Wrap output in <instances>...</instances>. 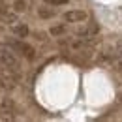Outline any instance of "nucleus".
Segmentation results:
<instances>
[{
  "mask_svg": "<svg viewBox=\"0 0 122 122\" xmlns=\"http://www.w3.org/2000/svg\"><path fill=\"white\" fill-rule=\"evenodd\" d=\"M0 83L6 88H13L19 83V70H11V68H2L0 73Z\"/></svg>",
  "mask_w": 122,
  "mask_h": 122,
  "instance_id": "nucleus-2",
  "label": "nucleus"
},
{
  "mask_svg": "<svg viewBox=\"0 0 122 122\" xmlns=\"http://www.w3.org/2000/svg\"><path fill=\"white\" fill-rule=\"evenodd\" d=\"M8 47H10L11 51H17L19 55H23V56H25V58H28V60H32V58H34V49H32L28 43L21 41V40H13V41H10V43H8Z\"/></svg>",
  "mask_w": 122,
  "mask_h": 122,
  "instance_id": "nucleus-3",
  "label": "nucleus"
},
{
  "mask_svg": "<svg viewBox=\"0 0 122 122\" xmlns=\"http://www.w3.org/2000/svg\"><path fill=\"white\" fill-rule=\"evenodd\" d=\"M38 15L43 17V19H51V17H55V10L53 8H40L38 10Z\"/></svg>",
  "mask_w": 122,
  "mask_h": 122,
  "instance_id": "nucleus-7",
  "label": "nucleus"
},
{
  "mask_svg": "<svg viewBox=\"0 0 122 122\" xmlns=\"http://www.w3.org/2000/svg\"><path fill=\"white\" fill-rule=\"evenodd\" d=\"M13 34L25 38V36L28 34V26H26V25H15V26H13Z\"/></svg>",
  "mask_w": 122,
  "mask_h": 122,
  "instance_id": "nucleus-8",
  "label": "nucleus"
},
{
  "mask_svg": "<svg viewBox=\"0 0 122 122\" xmlns=\"http://www.w3.org/2000/svg\"><path fill=\"white\" fill-rule=\"evenodd\" d=\"M0 68H11L19 70V60L13 55V51L8 45H0Z\"/></svg>",
  "mask_w": 122,
  "mask_h": 122,
  "instance_id": "nucleus-1",
  "label": "nucleus"
},
{
  "mask_svg": "<svg viewBox=\"0 0 122 122\" xmlns=\"http://www.w3.org/2000/svg\"><path fill=\"white\" fill-rule=\"evenodd\" d=\"M0 21H2V23H8V25H13V23H17V13L0 11Z\"/></svg>",
  "mask_w": 122,
  "mask_h": 122,
  "instance_id": "nucleus-5",
  "label": "nucleus"
},
{
  "mask_svg": "<svg viewBox=\"0 0 122 122\" xmlns=\"http://www.w3.org/2000/svg\"><path fill=\"white\" fill-rule=\"evenodd\" d=\"M28 6H30V0H15L13 10H15V13H21V11H26Z\"/></svg>",
  "mask_w": 122,
  "mask_h": 122,
  "instance_id": "nucleus-6",
  "label": "nucleus"
},
{
  "mask_svg": "<svg viewBox=\"0 0 122 122\" xmlns=\"http://www.w3.org/2000/svg\"><path fill=\"white\" fill-rule=\"evenodd\" d=\"M64 32H66V26H64V25L53 26V28H51V34H53V36H60V34H64Z\"/></svg>",
  "mask_w": 122,
  "mask_h": 122,
  "instance_id": "nucleus-9",
  "label": "nucleus"
},
{
  "mask_svg": "<svg viewBox=\"0 0 122 122\" xmlns=\"http://www.w3.org/2000/svg\"><path fill=\"white\" fill-rule=\"evenodd\" d=\"M0 2H2V0H0Z\"/></svg>",
  "mask_w": 122,
  "mask_h": 122,
  "instance_id": "nucleus-11",
  "label": "nucleus"
},
{
  "mask_svg": "<svg viewBox=\"0 0 122 122\" xmlns=\"http://www.w3.org/2000/svg\"><path fill=\"white\" fill-rule=\"evenodd\" d=\"M64 19L66 21H70V23H79V21H85L86 19V13L85 11H68V13H64Z\"/></svg>",
  "mask_w": 122,
  "mask_h": 122,
  "instance_id": "nucleus-4",
  "label": "nucleus"
},
{
  "mask_svg": "<svg viewBox=\"0 0 122 122\" xmlns=\"http://www.w3.org/2000/svg\"><path fill=\"white\" fill-rule=\"evenodd\" d=\"M47 4H53V6H62V4H68V0H45Z\"/></svg>",
  "mask_w": 122,
  "mask_h": 122,
  "instance_id": "nucleus-10",
  "label": "nucleus"
}]
</instances>
